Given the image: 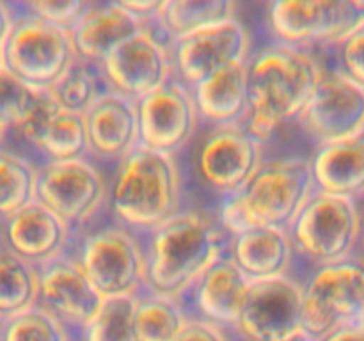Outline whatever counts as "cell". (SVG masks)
Here are the masks:
<instances>
[{
	"mask_svg": "<svg viewBox=\"0 0 364 341\" xmlns=\"http://www.w3.org/2000/svg\"><path fill=\"white\" fill-rule=\"evenodd\" d=\"M87 130V156L96 163H119L141 146L137 102L107 91L84 114Z\"/></svg>",
	"mask_w": 364,
	"mask_h": 341,
	"instance_id": "obj_19",
	"label": "cell"
},
{
	"mask_svg": "<svg viewBox=\"0 0 364 341\" xmlns=\"http://www.w3.org/2000/svg\"><path fill=\"white\" fill-rule=\"evenodd\" d=\"M176 156L139 146L114 166L107 208L114 222L146 234L183 208Z\"/></svg>",
	"mask_w": 364,
	"mask_h": 341,
	"instance_id": "obj_3",
	"label": "cell"
},
{
	"mask_svg": "<svg viewBox=\"0 0 364 341\" xmlns=\"http://www.w3.org/2000/svg\"><path fill=\"white\" fill-rule=\"evenodd\" d=\"M173 341H235L228 329L215 325L212 322H206L201 318H191L187 325L181 329V332Z\"/></svg>",
	"mask_w": 364,
	"mask_h": 341,
	"instance_id": "obj_36",
	"label": "cell"
},
{
	"mask_svg": "<svg viewBox=\"0 0 364 341\" xmlns=\"http://www.w3.org/2000/svg\"><path fill=\"white\" fill-rule=\"evenodd\" d=\"M142 31L144 23L121 2H89L70 32L77 59L100 67L114 50Z\"/></svg>",
	"mask_w": 364,
	"mask_h": 341,
	"instance_id": "obj_21",
	"label": "cell"
},
{
	"mask_svg": "<svg viewBox=\"0 0 364 341\" xmlns=\"http://www.w3.org/2000/svg\"><path fill=\"white\" fill-rule=\"evenodd\" d=\"M297 124L316 146L364 137V85L336 67L323 70Z\"/></svg>",
	"mask_w": 364,
	"mask_h": 341,
	"instance_id": "obj_12",
	"label": "cell"
},
{
	"mask_svg": "<svg viewBox=\"0 0 364 341\" xmlns=\"http://www.w3.org/2000/svg\"><path fill=\"white\" fill-rule=\"evenodd\" d=\"M309 166L316 192L355 202L364 199V137L315 146Z\"/></svg>",
	"mask_w": 364,
	"mask_h": 341,
	"instance_id": "obj_24",
	"label": "cell"
},
{
	"mask_svg": "<svg viewBox=\"0 0 364 341\" xmlns=\"http://www.w3.org/2000/svg\"><path fill=\"white\" fill-rule=\"evenodd\" d=\"M0 322H2V318H0Z\"/></svg>",
	"mask_w": 364,
	"mask_h": 341,
	"instance_id": "obj_44",
	"label": "cell"
},
{
	"mask_svg": "<svg viewBox=\"0 0 364 341\" xmlns=\"http://www.w3.org/2000/svg\"><path fill=\"white\" fill-rule=\"evenodd\" d=\"M135 297L105 298L77 341H137L134 330Z\"/></svg>",
	"mask_w": 364,
	"mask_h": 341,
	"instance_id": "obj_32",
	"label": "cell"
},
{
	"mask_svg": "<svg viewBox=\"0 0 364 341\" xmlns=\"http://www.w3.org/2000/svg\"><path fill=\"white\" fill-rule=\"evenodd\" d=\"M263 163V142L245 124L210 126L194 151L199 185L220 201L237 194Z\"/></svg>",
	"mask_w": 364,
	"mask_h": 341,
	"instance_id": "obj_11",
	"label": "cell"
},
{
	"mask_svg": "<svg viewBox=\"0 0 364 341\" xmlns=\"http://www.w3.org/2000/svg\"><path fill=\"white\" fill-rule=\"evenodd\" d=\"M146 251V290L181 298L226 252V233L217 215L181 208L149 233L141 234Z\"/></svg>",
	"mask_w": 364,
	"mask_h": 341,
	"instance_id": "obj_2",
	"label": "cell"
},
{
	"mask_svg": "<svg viewBox=\"0 0 364 341\" xmlns=\"http://www.w3.org/2000/svg\"><path fill=\"white\" fill-rule=\"evenodd\" d=\"M38 269L0 247V318L38 304Z\"/></svg>",
	"mask_w": 364,
	"mask_h": 341,
	"instance_id": "obj_28",
	"label": "cell"
},
{
	"mask_svg": "<svg viewBox=\"0 0 364 341\" xmlns=\"http://www.w3.org/2000/svg\"><path fill=\"white\" fill-rule=\"evenodd\" d=\"M313 192L309 156L263 160L242 190L220 201L215 215L228 238L252 227L288 231Z\"/></svg>",
	"mask_w": 364,
	"mask_h": 341,
	"instance_id": "obj_4",
	"label": "cell"
},
{
	"mask_svg": "<svg viewBox=\"0 0 364 341\" xmlns=\"http://www.w3.org/2000/svg\"><path fill=\"white\" fill-rule=\"evenodd\" d=\"M38 304L55 315L75 340L91 322L105 298L89 281L71 252L38 269Z\"/></svg>",
	"mask_w": 364,
	"mask_h": 341,
	"instance_id": "obj_17",
	"label": "cell"
},
{
	"mask_svg": "<svg viewBox=\"0 0 364 341\" xmlns=\"http://www.w3.org/2000/svg\"><path fill=\"white\" fill-rule=\"evenodd\" d=\"M302 283L287 276L252 283L230 330L235 341H283L301 332Z\"/></svg>",
	"mask_w": 364,
	"mask_h": 341,
	"instance_id": "obj_13",
	"label": "cell"
},
{
	"mask_svg": "<svg viewBox=\"0 0 364 341\" xmlns=\"http://www.w3.org/2000/svg\"><path fill=\"white\" fill-rule=\"evenodd\" d=\"M14 7V20L4 45V70L36 89L48 91L77 60L71 32Z\"/></svg>",
	"mask_w": 364,
	"mask_h": 341,
	"instance_id": "obj_7",
	"label": "cell"
},
{
	"mask_svg": "<svg viewBox=\"0 0 364 341\" xmlns=\"http://www.w3.org/2000/svg\"><path fill=\"white\" fill-rule=\"evenodd\" d=\"M331 52L334 55V67L364 85V23Z\"/></svg>",
	"mask_w": 364,
	"mask_h": 341,
	"instance_id": "obj_35",
	"label": "cell"
},
{
	"mask_svg": "<svg viewBox=\"0 0 364 341\" xmlns=\"http://www.w3.org/2000/svg\"><path fill=\"white\" fill-rule=\"evenodd\" d=\"M0 341H77L73 332L55 315L36 304L2 318Z\"/></svg>",
	"mask_w": 364,
	"mask_h": 341,
	"instance_id": "obj_31",
	"label": "cell"
},
{
	"mask_svg": "<svg viewBox=\"0 0 364 341\" xmlns=\"http://www.w3.org/2000/svg\"><path fill=\"white\" fill-rule=\"evenodd\" d=\"M265 18L274 43L333 50L364 23V0H274Z\"/></svg>",
	"mask_w": 364,
	"mask_h": 341,
	"instance_id": "obj_9",
	"label": "cell"
},
{
	"mask_svg": "<svg viewBox=\"0 0 364 341\" xmlns=\"http://www.w3.org/2000/svg\"><path fill=\"white\" fill-rule=\"evenodd\" d=\"M320 341H364V330L359 325L341 327Z\"/></svg>",
	"mask_w": 364,
	"mask_h": 341,
	"instance_id": "obj_39",
	"label": "cell"
},
{
	"mask_svg": "<svg viewBox=\"0 0 364 341\" xmlns=\"http://www.w3.org/2000/svg\"><path fill=\"white\" fill-rule=\"evenodd\" d=\"M119 2L123 4L128 13L142 21L146 28L159 20V14L164 6V0H119Z\"/></svg>",
	"mask_w": 364,
	"mask_h": 341,
	"instance_id": "obj_37",
	"label": "cell"
},
{
	"mask_svg": "<svg viewBox=\"0 0 364 341\" xmlns=\"http://www.w3.org/2000/svg\"><path fill=\"white\" fill-rule=\"evenodd\" d=\"M38 167L18 153L0 148V222L36 201Z\"/></svg>",
	"mask_w": 364,
	"mask_h": 341,
	"instance_id": "obj_29",
	"label": "cell"
},
{
	"mask_svg": "<svg viewBox=\"0 0 364 341\" xmlns=\"http://www.w3.org/2000/svg\"><path fill=\"white\" fill-rule=\"evenodd\" d=\"M16 134L43 156V162L85 158L89 151L84 116L59 109L50 94Z\"/></svg>",
	"mask_w": 364,
	"mask_h": 341,
	"instance_id": "obj_22",
	"label": "cell"
},
{
	"mask_svg": "<svg viewBox=\"0 0 364 341\" xmlns=\"http://www.w3.org/2000/svg\"><path fill=\"white\" fill-rule=\"evenodd\" d=\"M48 91L21 82L7 70H0V121L7 131H18L45 103Z\"/></svg>",
	"mask_w": 364,
	"mask_h": 341,
	"instance_id": "obj_33",
	"label": "cell"
},
{
	"mask_svg": "<svg viewBox=\"0 0 364 341\" xmlns=\"http://www.w3.org/2000/svg\"><path fill=\"white\" fill-rule=\"evenodd\" d=\"M238 4L233 0H164L159 20L148 27L166 45L237 20Z\"/></svg>",
	"mask_w": 364,
	"mask_h": 341,
	"instance_id": "obj_26",
	"label": "cell"
},
{
	"mask_svg": "<svg viewBox=\"0 0 364 341\" xmlns=\"http://www.w3.org/2000/svg\"><path fill=\"white\" fill-rule=\"evenodd\" d=\"M359 220H361V238H359V256L364 258V199L359 202Z\"/></svg>",
	"mask_w": 364,
	"mask_h": 341,
	"instance_id": "obj_40",
	"label": "cell"
},
{
	"mask_svg": "<svg viewBox=\"0 0 364 341\" xmlns=\"http://www.w3.org/2000/svg\"><path fill=\"white\" fill-rule=\"evenodd\" d=\"M228 256L251 283L290 276L295 251L287 229L252 227L228 238Z\"/></svg>",
	"mask_w": 364,
	"mask_h": 341,
	"instance_id": "obj_23",
	"label": "cell"
},
{
	"mask_svg": "<svg viewBox=\"0 0 364 341\" xmlns=\"http://www.w3.org/2000/svg\"><path fill=\"white\" fill-rule=\"evenodd\" d=\"M251 41V32L238 18L176 39L169 45L174 78L194 87L217 71L247 64Z\"/></svg>",
	"mask_w": 364,
	"mask_h": 341,
	"instance_id": "obj_14",
	"label": "cell"
},
{
	"mask_svg": "<svg viewBox=\"0 0 364 341\" xmlns=\"http://www.w3.org/2000/svg\"><path fill=\"white\" fill-rule=\"evenodd\" d=\"M295 258L311 269L352 258L359 252V202L313 192L288 229Z\"/></svg>",
	"mask_w": 364,
	"mask_h": 341,
	"instance_id": "obj_6",
	"label": "cell"
},
{
	"mask_svg": "<svg viewBox=\"0 0 364 341\" xmlns=\"http://www.w3.org/2000/svg\"><path fill=\"white\" fill-rule=\"evenodd\" d=\"M283 341H315V340H313V337H309L308 334H304V332H302V330H301V332L294 334V336L288 337V340H283Z\"/></svg>",
	"mask_w": 364,
	"mask_h": 341,
	"instance_id": "obj_41",
	"label": "cell"
},
{
	"mask_svg": "<svg viewBox=\"0 0 364 341\" xmlns=\"http://www.w3.org/2000/svg\"><path fill=\"white\" fill-rule=\"evenodd\" d=\"M201 123L206 126L244 124L249 114L247 64L226 67L191 87Z\"/></svg>",
	"mask_w": 364,
	"mask_h": 341,
	"instance_id": "obj_25",
	"label": "cell"
},
{
	"mask_svg": "<svg viewBox=\"0 0 364 341\" xmlns=\"http://www.w3.org/2000/svg\"><path fill=\"white\" fill-rule=\"evenodd\" d=\"M191 320L181 298L142 291L135 297L134 330L137 341H173Z\"/></svg>",
	"mask_w": 364,
	"mask_h": 341,
	"instance_id": "obj_27",
	"label": "cell"
},
{
	"mask_svg": "<svg viewBox=\"0 0 364 341\" xmlns=\"http://www.w3.org/2000/svg\"><path fill=\"white\" fill-rule=\"evenodd\" d=\"M109 180L102 166L85 158L43 162L38 166L36 201L52 210L77 237L107 206Z\"/></svg>",
	"mask_w": 364,
	"mask_h": 341,
	"instance_id": "obj_10",
	"label": "cell"
},
{
	"mask_svg": "<svg viewBox=\"0 0 364 341\" xmlns=\"http://www.w3.org/2000/svg\"><path fill=\"white\" fill-rule=\"evenodd\" d=\"M71 254L103 298L137 297L146 290L142 238L121 224L87 231Z\"/></svg>",
	"mask_w": 364,
	"mask_h": 341,
	"instance_id": "obj_8",
	"label": "cell"
},
{
	"mask_svg": "<svg viewBox=\"0 0 364 341\" xmlns=\"http://www.w3.org/2000/svg\"><path fill=\"white\" fill-rule=\"evenodd\" d=\"M107 91L100 67L77 59L63 78L48 89V94L59 109L84 116Z\"/></svg>",
	"mask_w": 364,
	"mask_h": 341,
	"instance_id": "obj_30",
	"label": "cell"
},
{
	"mask_svg": "<svg viewBox=\"0 0 364 341\" xmlns=\"http://www.w3.org/2000/svg\"><path fill=\"white\" fill-rule=\"evenodd\" d=\"M6 135H7V128L4 126L2 121H0V148H2V142H4V139H6Z\"/></svg>",
	"mask_w": 364,
	"mask_h": 341,
	"instance_id": "obj_42",
	"label": "cell"
},
{
	"mask_svg": "<svg viewBox=\"0 0 364 341\" xmlns=\"http://www.w3.org/2000/svg\"><path fill=\"white\" fill-rule=\"evenodd\" d=\"M251 281L224 252L181 297L191 318L212 322L231 330L251 290Z\"/></svg>",
	"mask_w": 364,
	"mask_h": 341,
	"instance_id": "obj_20",
	"label": "cell"
},
{
	"mask_svg": "<svg viewBox=\"0 0 364 341\" xmlns=\"http://www.w3.org/2000/svg\"><path fill=\"white\" fill-rule=\"evenodd\" d=\"M87 4L84 0H32L20 2L18 6L55 27L71 31L84 14Z\"/></svg>",
	"mask_w": 364,
	"mask_h": 341,
	"instance_id": "obj_34",
	"label": "cell"
},
{
	"mask_svg": "<svg viewBox=\"0 0 364 341\" xmlns=\"http://www.w3.org/2000/svg\"><path fill=\"white\" fill-rule=\"evenodd\" d=\"M359 327H361V329L364 330V316H363V320H361V323H359Z\"/></svg>",
	"mask_w": 364,
	"mask_h": 341,
	"instance_id": "obj_43",
	"label": "cell"
},
{
	"mask_svg": "<svg viewBox=\"0 0 364 341\" xmlns=\"http://www.w3.org/2000/svg\"><path fill=\"white\" fill-rule=\"evenodd\" d=\"M141 146L176 156L201 124L191 87L173 78L137 102Z\"/></svg>",
	"mask_w": 364,
	"mask_h": 341,
	"instance_id": "obj_15",
	"label": "cell"
},
{
	"mask_svg": "<svg viewBox=\"0 0 364 341\" xmlns=\"http://www.w3.org/2000/svg\"><path fill=\"white\" fill-rule=\"evenodd\" d=\"M302 283V332L315 341L341 327L359 325L364 316V258L309 269Z\"/></svg>",
	"mask_w": 364,
	"mask_h": 341,
	"instance_id": "obj_5",
	"label": "cell"
},
{
	"mask_svg": "<svg viewBox=\"0 0 364 341\" xmlns=\"http://www.w3.org/2000/svg\"><path fill=\"white\" fill-rule=\"evenodd\" d=\"M73 240L71 227L39 201L0 222V247L36 269L68 254Z\"/></svg>",
	"mask_w": 364,
	"mask_h": 341,
	"instance_id": "obj_18",
	"label": "cell"
},
{
	"mask_svg": "<svg viewBox=\"0 0 364 341\" xmlns=\"http://www.w3.org/2000/svg\"><path fill=\"white\" fill-rule=\"evenodd\" d=\"M13 20H14L13 4L0 2V57L4 55V45H6V39L11 31V25H13Z\"/></svg>",
	"mask_w": 364,
	"mask_h": 341,
	"instance_id": "obj_38",
	"label": "cell"
},
{
	"mask_svg": "<svg viewBox=\"0 0 364 341\" xmlns=\"http://www.w3.org/2000/svg\"><path fill=\"white\" fill-rule=\"evenodd\" d=\"M326 67L313 50L269 43L247 60L249 114L245 128L267 142L283 124L301 117Z\"/></svg>",
	"mask_w": 364,
	"mask_h": 341,
	"instance_id": "obj_1",
	"label": "cell"
},
{
	"mask_svg": "<svg viewBox=\"0 0 364 341\" xmlns=\"http://www.w3.org/2000/svg\"><path fill=\"white\" fill-rule=\"evenodd\" d=\"M100 71L109 91L139 102L174 78L169 45L151 31H142L114 50Z\"/></svg>",
	"mask_w": 364,
	"mask_h": 341,
	"instance_id": "obj_16",
	"label": "cell"
}]
</instances>
